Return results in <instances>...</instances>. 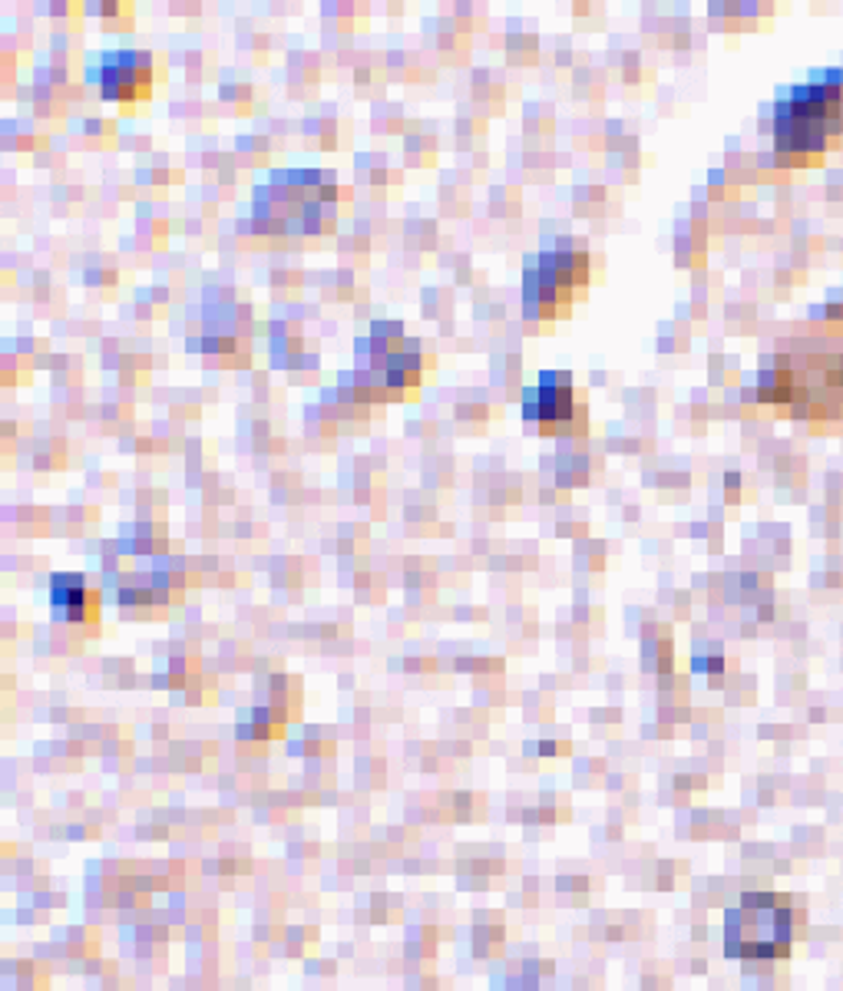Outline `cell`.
<instances>
[{"instance_id":"obj_1","label":"cell","mask_w":843,"mask_h":991,"mask_svg":"<svg viewBox=\"0 0 843 991\" xmlns=\"http://www.w3.org/2000/svg\"><path fill=\"white\" fill-rule=\"evenodd\" d=\"M152 83V57L139 50H116L103 57L100 93L106 100H136Z\"/></svg>"},{"instance_id":"obj_2","label":"cell","mask_w":843,"mask_h":991,"mask_svg":"<svg viewBox=\"0 0 843 991\" xmlns=\"http://www.w3.org/2000/svg\"><path fill=\"white\" fill-rule=\"evenodd\" d=\"M93 599H96V595L86 588L83 575H54L50 578V602H54L57 619L86 622Z\"/></svg>"}]
</instances>
